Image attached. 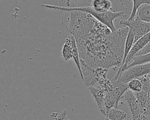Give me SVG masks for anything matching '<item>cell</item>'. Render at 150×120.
I'll list each match as a JSON object with an SVG mask.
<instances>
[{
    "mask_svg": "<svg viewBox=\"0 0 150 120\" xmlns=\"http://www.w3.org/2000/svg\"><path fill=\"white\" fill-rule=\"evenodd\" d=\"M70 15L68 31L75 37L81 68H119L129 29L112 31L90 13L72 11Z\"/></svg>",
    "mask_w": 150,
    "mask_h": 120,
    "instance_id": "1",
    "label": "cell"
},
{
    "mask_svg": "<svg viewBox=\"0 0 150 120\" xmlns=\"http://www.w3.org/2000/svg\"><path fill=\"white\" fill-rule=\"evenodd\" d=\"M42 7L56 9L62 11H78L84 12H86L91 15L95 19L98 21L104 24L109 28L112 31H115L117 29L114 24V20L118 17L121 16L124 14V11H107L103 12H98L94 11L91 6H76V7H66L62 6H57L49 4H41L40 5Z\"/></svg>",
    "mask_w": 150,
    "mask_h": 120,
    "instance_id": "2",
    "label": "cell"
},
{
    "mask_svg": "<svg viewBox=\"0 0 150 120\" xmlns=\"http://www.w3.org/2000/svg\"><path fill=\"white\" fill-rule=\"evenodd\" d=\"M149 74H150V62H147L127 68L121 72L117 78H112L111 80L117 84H127L130 80L134 78Z\"/></svg>",
    "mask_w": 150,
    "mask_h": 120,
    "instance_id": "3",
    "label": "cell"
},
{
    "mask_svg": "<svg viewBox=\"0 0 150 120\" xmlns=\"http://www.w3.org/2000/svg\"><path fill=\"white\" fill-rule=\"evenodd\" d=\"M120 24L131 30L134 36V42L150 32V23L140 20L136 15L132 20H120Z\"/></svg>",
    "mask_w": 150,
    "mask_h": 120,
    "instance_id": "4",
    "label": "cell"
},
{
    "mask_svg": "<svg viewBox=\"0 0 150 120\" xmlns=\"http://www.w3.org/2000/svg\"><path fill=\"white\" fill-rule=\"evenodd\" d=\"M123 98L125 99L128 103L131 113V120H146L148 115L145 110L141 107L132 91L128 89L124 94Z\"/></svg>",
    "mask_w": 150,
    "mask_h": 120,
    "instance_id": "5",
    "label": "cell"
},
{
    "mask_svg": "<svg viewBox=\"0 0 150 120\" xmlns=\"http://www.w3.org/2000/svg\"><path fill=\"white\" fill-rule=\"evenodd\" d=\"M150 42V32L149 33H148L147 34H146L145 35L143 36L142 37H140L139 39H138L137 41H135L129 53H128V55L125 60V64L123 66V67H122V68L119 70V71H117L116 74L114 76V77H113L114 78H117L119 74H120L121 72H122L123 70H125V68H126V67L128 65V63L131 60H132V59L141 50H142L147 44L148 43Z\"/></svg>",
    "mask_w": 150,
    "mask_h": 120,
    "instance_id": "6",
    "label": "cell"
},
{
    "mask_svg": "<svg viewBox=\"0 0 150 120\" xmlns=\"http://www.w3.org/2000/svg\"><path fill=\"white\" fill-rule=\"evenodd\" d=\"M75 39L72 34H69L66 38L65 42L62 47V57L65 61H68L72 59V47L73 42Z\"/></svg>",
    "mask_w": 150,
    "mask_h": 120,
    "instance_id": "7",
    "label": "cell"
},
{
    "mask_svg": "<svg viewBox=\"0 0 150 120\" xmlns=\"http://www.w3.org/2000/svg\"><path fill=\"white\" fill-rule=\"evenodd\" d=\"M91 8L98 12L110 11L112 9V3L110 0H93Z\"/></svg>",
    "mask_w": 150,
    "mask_h": 120,
    "instance_id": "8",
    "label": "cell"
},
{
    "mask_svg": "<svg viewBox=\"0 0 150 120\" xmlns=\"http://www.w3.org/2000/svg\"><path fill=\"white\" fill-rule=\"evenodd\" d=\"M134 43V36L132 33V32H131V30L130 29H129L128 30V33L125 40V46H124V56H123V59H122V64L121 65V66L120 67V68H118V71L120 70L122 67H123V66L125 64V60L128 55V53L133 45Z\"/></svg>",
    "mask_w": 150,
    "mask_h": 120,
    "instance_id": "9",
    "label": "cell"
},
{
    "mask_svg": "<svg viewBox=\"0 0 150 120\" xmlns=\"http://www.w3.org/2000/svg\"><path fill=\"white\" fill-rule=\"evenodd\" d=\"M140 20L150 23V4H143L137 9L135 15Z\"/></svg>",
    "mask_w": 150,
    "mask_h": 120,
    "instance_id": "10",
    "label": "cell"
},
{
    "mask_svg": "<svg viewBox=\"0 0 150 120\" xmlns=\"http://www.w3.org/2000/svg\"><path fill=\"white\" fill-rule=\"evenodd\" d=\"M127 115V113L124 111L116 108H112L107 111L105 116L110 120H124Z\"/></svg>",
    "mask_w": 150,
    "mask_h": 120,
    "instance_id": "11",
    "label": "cell"
},
{
    "mask_svg": "<svg viewBox=\"0 0 150 120\" xmlns=\"http://www.w3.org/2000/svg\"><path fill=\"white\" fill-rule=\"evenodd\" d=\"M147 62H150V52L147 54L141 55V56H137L132 59V62L128 64L125 68L132 67L135 65L140 64Z\"/></svg>",
    "mask_w": 150,
    "mask_h": 120,
    "instance_id": "12",
    "label": "cell"
},
{
    "mask_svg": "<svg viewBox=\"0 0 150 120\" xmlns=\"http://www.w3.org/2000/svg\"><path fill=\"white\" fill-rule=\"evenodd\" d=\"M132 9L128 20H132L136 15L138 8L143 4H150V0H132Z\"/></svg>",
    "mask_w": 150,
    "mask_h": 120,
    "instance_id": "13",
    "label": "cell"
},
{
    "mask_svg": "<svg viewBox=\"0 0 150 120\" xmlns=\"http://www.w3.org/2000/svg\"><path fill=\"white\" fill-rule=\"evenodd\" d=\"M128 89L133 92H139L142 90V84L139 78H134L128 83Z\"/></svg>",
    "mask_w": 150,
    "mask_h": 120,
    "instance_id": "14",
    "label": "cell"
},
{
    "mask_svg": "<svg viewBox=\"0 0 150 120\" xmlns=\"http://www.w3.org/2000/svg\"><path fill=\"white\" fill-rule=\"evenodd\" d=\"M150 92V91H149ZM149 92H146L143 90L139 92H134L137 100H138L139 105L141 107L145 109V106L147 102V100L148 98V94Z\"/></svg>",
    "mask_w": 150,
    "mask_h": 120,
    "instance_id": "15",
    "label": "cell"
},
{
    "mask_svg": "<svg viewBox=\"0 0 150 120\" xmlns=\"http://www.w3.org/2000/svg\"><path fill=\"white\" fill-rule=\"evenodd\" d=\"M67 111L66 109H64L59 112H53L50 116L53 117V120H64L67 116Z\"/></svg>",
    "mask_w": 150,
    "mask_h": 120,
    "instance_id": "16",
    "label": "cell"
},
{
    "mask_svg": "<svg viewBox=\"0 0 150 120\" xmlns=\"http://www.w3.org/2000/svg\"><path fill=\"white\" fill-rule=\"evenodd\" d=\"M149 52H150V42L148 43V44L142 49L135 56H141V55H144L145 54L148 53Z\"/></svg>",
    "mask_w": 150,
    "mask_h": 120,
    "instance_id": "17",
    "label": "cell"
},
{
    "mask_svg": "<svg viewBox=\"0 0 150 120\" xmlns=\"http://www.w3.org/2000/svg\"><path fill=\"white\" fill-rule=\"evenodd\" d=\"M145 112L148 116L150 115V92L148 94V98L145 106Z\"/></svg>",
    "mask_w": 150,
    "mask_h": 120,
    "instance_id": "18",
    "label": "cell"
},
{
    "mask_svg": "<svg viewBox=\"0 0 150 120\" xmlns=\"http://www.w3.org/2000/svg\"><path fill=\"white\" fill-rule=\"evenodd\" d=\"M146 120H150V115L147 116V117L146 118Z\"/></svg>",
    "mask_w": 150,
    "mask_h": 120,
    "instance_id": "19",
    "label": "cell"
},
{
    "mask_svg": "<svg viewBox=\"0 0 150 120\" xmlns=\"http://www.w3.org/2000/svg\"><path fill=\"white\" fill-rule=\"evenodd\" d=\"M64 120H71L69 117H67V116H66L65 118H64Z\"/></svg>",
    "mask_w": 150,
    "mask_h": 120,
    "instance_id": "20",
    "label": "cell"
},
{
    "mask_svg": "<svg viewBox=\"0 0 150 120\" xmlns=\"http://www.w3.org/2000/svg\"><path fill=\"white\" fill-rule=\"evenodd\" d=\"M148 77H149V83H150V74H148Z\"/></svg>",
    "mask_w": 150,
    "mask_h": 120,
    "instance_id": "21",
    "label": "cell"
},
{
    "mask_svg": "<svg viewBox=\"0 0 150 120\" xmlns=\"http://www.w3.org/2000/svg\"><path fill=\"white\" fill-rule=\"evenodd\" d=\"M105 120H110V119H109L108 118H107L105 117Z\"/></svg>",
    "mask_w": 150,
    "mask_h": 120,
    "instance_id": "22",
    "label": "cell"
},
{
    "mask_svg": "<svg viewBox=\"0 0 150 120\" xmlns=\"http://www.w3.org/2000/svg\"><path fill=\"white\" fill-rule=\"evenodd\" d=\"M71 1H81V0H71Z\"/></svg>",
    "mask_w": 150,
    "mask_h": 120,
    "instance_id": "23",
    "label": "cell"
}]
</instances>
